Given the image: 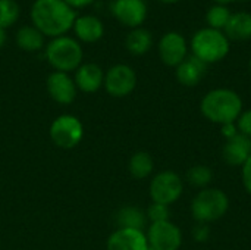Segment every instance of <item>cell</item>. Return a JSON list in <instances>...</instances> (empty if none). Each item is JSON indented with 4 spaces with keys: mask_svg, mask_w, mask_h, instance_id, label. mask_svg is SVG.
<instances>
[{
    "mask_svg": "<svg viewBox=\"0 0 251 250\" xmlns=\"http://www.w3.org/2000/svg\"><path fill=\"white\" fill-rule=\"evenodd\" d=\"M34 27L49 37H62L74 27L75 12L63 0H35L31 7Z\"/></svg>",
    "mask_w": 251,
    "mask_h": 250,
    "instance_id": "1",
    "label": "cell"
},
{
    "mask_svg": "<svg viewBox=\"0 0 251 250\" xmlns=\"http://www.w3.org/2000/svg\"><path fill=\"white\" fill-rule=\"evenodd\" d=\"M235 124H237V128H238L240 134L251 139V109L241 112V115L238 116Z\"/></svg>",
    "mask_w": 251,
    "mask_h": 250,
    "instance_id": "27",
    "label": "cell"
},
{
    "mask_svg": "<svg viewBox=\"0 0 251 250\" xmlns=\"http://www.w3.org/2000/svg\"><path fill=\"white\" fill-rule=\"evenodd\" d=\"M241 180H243V186H244L246 192L251 194V156L241 167Z\"/></svg>",
    "mask_w": 251,
    "mask_h": 250,
    "instance_id": "29",
    "label": "cell"
},
{
    "mask_svg": "<svg viewBox=\"0 0 251 250\" xmlns=\"http://www.w3.org/2000/svg\"><path fill=\"white\" fill-rule=\"evenodd\" d=\"M107 250H147L149 242L147 236L141 230H131V228H118L113 231L107 242Z\"/></svg>",
    "mask_w": 251,
    "mask_h": 250,
    "instance_id": "13",
    "label": "cell"
},
{
    "mask_svg": "<svg viewBox=\"0 0 251 250\" xmlns=\"http://www.w3.org/2000/svg\"><path fill=\"white\" fill-rule=\"evenodd\" d=\"M153 44V35L150 34L149 29L144 28H134L125 40V46L128 52H131L135 56L146 55Z\"/></svg>",
    "mask_w": 251,
    "mask_h": 250,
    "instance_id": "20",
    "label": "cell"
},
{
    "mask_svg": "<svg viewBox=\"0 0 251 250\" xmlns=\"http://www.w3.org/2000/svg\"><path fill=\"white\" fill-rule=\"evenodd\" d=\"M184 192L182 178L175 171H162L156 174L150 183V197L154 203L172 205Z\"/></svg>",
    "mask_w": 251,
    "mask_h": 250,
    "instance_id": "7",
    "label": "cell"
},
{
    "mask_svg": "<svg viewBox=\"0 0 251 250\" xmlns=\"http://www.w3.org/2000/svg\"><path fill=\"white\" fill-rule=\"evenodd\" d=\"M47 91L56 103L71 105L76 96V85L66 72L54 71L47 77Z\"/></svg>",
    "mask_w": 251,
    "mask_h": 250,
    "instance_id": "12",
    "label": "cell"
},
{
    "mask_svg": "<svg viewBox=\"0 0 251 250\" xmlns=\"http://www.w3.org/2000/svg\"><path fill=\"white\" fill-rule=\"evenodd\" d=\"M110 10L121 24L131 28H138L147 16L144 0H115Z\"/></svg>",
    "mask_w": 251,
    "mask_h": 250,
    "instance_id": "11",
    "label": "cell"
},
{
    "mask_svg": "<svg viewBox=\"0 0 251 250\" xmlns=\"http://www.w3.org/2000/svg\"><path fill=\"white\" fill-rule=\"evenodd\" d=\"M74 28H75L76 37L84 43H96L103 37V32H104L103 22L99 18L91 16V15L76 18L74 22Z\"/></svg>",
    "mask_w": 251,
    "mask_h": 250,
    "instance_id": "17",
    "label": "cell"
},
{
    "mask_svg": "<svg viewBox=\"0 0 251 250\" xmlns=\"http://www.w3.org/2000/svg\"><path fill=\"white\" fill-rule=\"evenodd\" d=\"M207 72V65L196 56L185 57L176 66V80L185 87L197 85Z\"/></svg>",
    "mask_w": 251,
    "mask_h": 250,
    "instance_id": "15",
    "label": "cell"
},
{
    "mask_svg": "<svg viewBox=\"0 0 251 250\" xmlns=\"http://www.w3.org/2000/svg\"><path fill=\"white\" fill-rule=\"evenodd\" d=\"M216 1V4H224V6H226L228 3H234V1H237V0H215Z\"/></svg>",
    "mask_w": 251,
    "mask_h": 250,
    "instance_id": "33",
    "label": "cell"
},
{
    "mask_svg": "<svg viewBox=\"0 0 251 250\" xmlns=\"http://www.w3.org/2000/svg\"><path fill=\"white\" fill-rule=\"evenodd\" d=\"M16 44L25 52H37L44 46V35L35 27H22L16 32Z\"/></svg>",
    "mask_w": 251,
    "mask_h": 250,
    "instance_id": "22",
    "label": "cell"
},
{
    "mask_svg": "<svg viewBox=\"0 0 251 250\" xmlns=\"http://www.w3.org/2000/svg\"><path fill=\"white\" fill-rule=\"evenodd\" d=\"M147 221V215L137 206H125L116 212V224L118 228H131L141 230L144 228Z\"/></svg>",
    "mask_w": 251,
    "mask_h": 250,
    "instance_id": "19",
    "label": "cell"
},
{
    "mask_svg": "<svg viewBox=\"0 0 251 250\" xmlns=\"http://www.w3.org/2000/svg\"><path fill=\"white\" fill-rule=\"evenodd\" d=\"M191 234H193V239H194L197 243H204V242H207L209 237H210V228H209L207 224H200V222H199V224L193 228Z\"/></svg>",
    "mask_w": 251,
    "mask_h": 250,
    "instance_id": "28",
    "label": "cell"
},
{
    "mask_svg": "<svg viewBox=\"0 0 251 250\" xmlns=\"http://www.w3.org/2000/svg\"><path fill=\"white\" fill-rule=\"evenodd\" d=\"M159 1H162V3H176V1H179V0H159Z\"/></svg>",
    "mask_w": 251,
    "mask_h": 250,
    "instance_id": "34",
    "label": "cell"
},
{
    "mask_svg": "<svg viewBox=\"0 0 251 250\" xmlns=\"http://www.w3.org/2000/svg\"><path fill=\"white\" fill-rule=\"evenodd\" d=\"M249 68H250V72H251V59H250V63H249Z\"/></svg>",
    "mask_w": 251,
    "mask_h": 250,
    "instance_id": "35",
    "label": "cell"
},
{
    "mask_svg": "<svg viewBox=\"0 0 251 250\" xmlns=\"http://www.w3.org/2000/svg\"><path fill=\"white\" fill-rule=\"evenodd\" d=\"M231 12L226 6L224 4H213L207 13H206V21L209 24V28H213V29H224L231 18Z\"/></svg>",
    "mask_w": 251,
    "mask_h": 250,
    "instance_id": "24",
    "label": "cell"
},
{
    "mask_svg": "<svg viewBox=\"0 0 251 250\" xmlns=\"http://www.w3.org/2000/svg\"><path fill=\"white\" fill-rule=\"evenodd\" d=\"M75 85L84 93H96L104 83V72L96 63H84L76 69Z\"/></svg>",
    "mask_w": 251,
    "mask_h": 250,
    "instance_id": "16",
    "label": "cell"
},
{
    "mask_svg": "<svg viewBox=\"0 0 251 250\" xmlns=\"http://www.w3.org/2000/svg\"><path fill=\"white\" fill-rule=\"evenodd\" d=\"M82 47L71 37H56L46 49V57L49 63L59 72H71L78 69L82 62Z\"/></svg>",
    "mask_w": 251,
    "mask_h": 250,
    "instance_id": "5",
    "label": "cell"
},
{
    "mask_svg": "<svg viewBox=\"0 0 251 250\" xmlns=\"http://www.w3.org/2000/svg\"><path fill=\"white\" fill-rule=\"evenodd\" d=\"M154 169V161L147 152H137L128 162V171L135 180H144L151 175Z\"/></svg>",
    "mask_w": 251,
    "mask_h": 250,
    "instance_id": "21",
    "label": "cell"
},
{
    "mask_svg": "<svg viewBox=\"0 0 251 250\" xmlns=\"http://www.w3.org/2000/svg\"><path fill=\"white\" fill-rule=\"evenodd\" d=\"M193 56L203 60L206 65L215 63L226 57L229 53V40L225 32L213 28H201L191 38Z\"/></svg>",
    "mask_w": 251,
    "mask_h": 250,
    "instance_id": "4",
    "label": "cell"
},
{
    "mask_svg": "<svg viewBox=\"0 0 251 250\" xmlns=\"http://www.w3.org/2000/svg\"><path fill=\"white\" fill-rule=\"evenodd\" d=\"M185 178L196 189H207L213 180V171L206 165H194L187 171Z\"/></svg>",
    "mask_w": 251,
    "mask_h": 250,
    "instance_id": "23",
    "label": "cell"
},
{
    "mask_svg": "<svg viewBox=\"0 0 251 250\" xmlns=\"http://www.w3.org/2000/svg\"><path fill=\"white\" fill-rule=\"evenodd\" d=\"M200 111L206 119L213 124L237 122L243 112L241 96L229 88H215L209 91L200 102Z\"/></svg>",
    "mask_w": 251,
    "mask_h": 250,
    "instance_id": "2",
    "label": "cell"
},
{
    "mask_svg": "<svg viewBox=\"0 0 251 250\" xmlns=\"http://www.w3.org/2000/svg\"><path fill=\"white\" fill-rule=\"evenodd\" d=\"M187 41L182 34L176 31L166 32L159 41V56L168 66H178L187 57Z\"/></svg>",
    "mask_w": 251,
    "mask_h": 250,
    "instance_id": "10",
    "label": "cell"
},
{
    "mask_svg": "<svg viewBox=\"0 0 251 250\" xmlns=\"http://www.w3.org/2000/svg\"><path fill=\"white\" fill-rule=\"evenodd\" d=\"M221 127H222V134H224V137H225L226 140H229V139L235 137L237 134H240V133H238V128H237V124H235V122L224 124V125H221Z\"/></svg>",
    "mask_w": 251,
    "mask_h": 250,
    "instance_id": "30",
    "label": "cell"
},
{
    "mask_svg": "<svg viewBox=\"0 0 251 250\" xmlns=\"http://www.w3.org/2000/svg\"><path fill=\"white\" fill-rule=\"evenodd\" d=\"M229 197L221 189H203L191 200V215L200 224L215 222L226 215Z\"/></svg>",
    "mask_w": 251,
    "mask_h": 250,
    "instance_id": "3",
    "label": "cell"
},
{
    "mask_svg": "<svg viewBox=\"0 0 251 250\" xmlns=\"http://www.w3.org/2000/svg\"><path fill=\"white\" fill-rule=\"evenodd\" d=\"M69 7H75V9H79V7H85L88 4H91L94 0H63Z\"/></svg>",
    "mask_w": 251,
    "mask_h": 250,
    "instance_id": "31",
    "label": "cell"
},
{
    "mask_svg": "<svg viewBox=\"0 0 251 250\" xmlns=\"http://www.w3.org/2000/svg\"><path fill=\"white\" fill-rule=\"evenodd\" d=\"M103 85L112 97H126L137 85V74L128 65H115L106 72Z\"/></svg>",
    "mask_w": 251,
    "mask_h": 250,
    "instance_id": "8",
    "label": "cell"
},
{
    "mask_svg": "<svg viewBox=\"0 0 251 250\" xmlns=\"http://www.w3.org/2000/svg\"><path fill=\"white\" fill-rule=\"evenodd\" d=\"M4 43H6V32H4V29L0 28V47H3Z\"/></svg>",
    "mask_w": 251,
    "mask_h": 250,
    "instance_id": "32",
    "label": "cell"
},
{
    "mask_svg": "<svg viewBox=\"0 0 251 250\" xmlns=\"http://www.w3.org/2000/svg\"><path fill=\"white\" fill-rule=\"evenodd\" d=\"M147 220L151 221V224L154 222H163V221H169V206L162 205V203H151L147 209Z\"/></svg>",
    "mask_w": 251,
    "mask_h": 250,
    "instance_id": "26",
    "label": "cell"
},
{
    "mask_svg": "<svg viewBox=\"0 0 251 250\" xmlns=\"http://www.w3.org/2000/svg\"><path fill=\"white\" fill-rule=\"evenodd\" d=\"M19 18V6L15 0H0V28L13 25Z\"/></svg>",
    "mask_w": 251,
    "mask_h": 250,
    "instance_id": "25",
    "label": "cell"
},
{
    "mask_svg": "<svg viewBox=\"0 0 251 250\" xmlns=\"http://www.w3.org/2000/svg\"><path fill=\"white\" fill-rule=\"evenodd\" d=\"M224 31L228 40L244 41L251 38V13L249 12L232 13Z\"/></svg>",
    "mask_w": 251,
    "mask_h": 250,
    "instance_id": "18",
    "label": "cell"
},
{
    "mask_svg": "<svg viewBox=\"0 0 251 250\" xmlns=\"http://www.w3.org/2000/svg\"><path fill=\"white\" fill-rule=\"evenodd\" d=\"M251 156V139L237 134L235 137L226 140L222 149L224 161L231 167H243Z\"/></svg>",
    "mask_w": 251,
    "mask_h": 250,
    "instance_id": "14",
    "label": "cell"
},
{
    "mask_svg": "<svg viewBox=\"0 0 251 250\" xmlns=\"http://www.w3.org/2000/svg\"><path fill=\"white\" fill-rule=\"evenodd\" d=\"M147 250H157V249H153V248H150V246H149V249Z\"/></svg>",
    "mask_w": 251,
    "mask_h": 250,
    "instance_id": "36",
    "label": "cell"
},
{
    "mask_svg": "<svg viewBox=\"0 0 251 250\" xmlns=\"http://www.w3.org/2000/svg\"><path fill=\"white\" fill-rule=\"evenodd\" d=\"M149 246L157 250H178L182 245V233L171 221L154 222L147 231Z\"/></svg>",
    "mask_w": 251,
    "mask_h": 250,
    "instance_id": "9",
    "label": "cell"
},
{
    "mask_svg": "<svg viewBox=\"0 0 251 250\" xmlns=\"http://www.w3.org/2000/svg\"><path fill=\"white\" fill-rule=\"evenodd\" d=\"M50 139L60 149H74L84 137L82 122L74 115H60L50 125Z\"/></svg>",
    "mask_w": 251,
    "mask_h": 250,
    "instance_id": "6",
    "label": "cell"
}]
</instances>
